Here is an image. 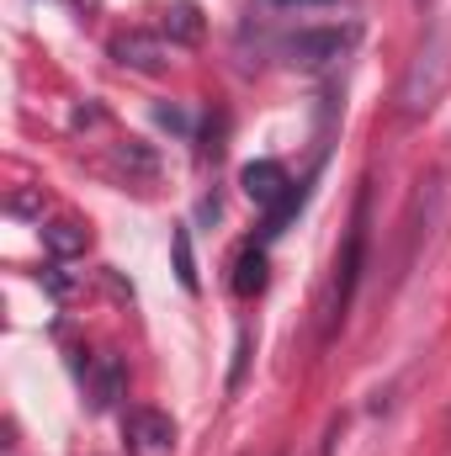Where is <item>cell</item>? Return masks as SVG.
<instances>
[{
	"label": "cell",
	"mask_w": 451,
	"mask_h": 456,
	"mask_svg": "<svg viewBox=\"0 0 451 456\" xmlns=\"http://www.w3.org/2000/svg\"><path fill=\"white\" fill-rule=\"evenodd\" d=\"M361 255H366V197L356 208V224L345 233V249H340V265H335V287H330V330L345 324V308L356 297V281H361Z\"/></svg>",
	"instance_id": "1"
},
{
	"label": "cell",
	"mask_w": 451,
	"mask_h": 456,
	"mask_svg": "<svg viewBox=\"0 0 451 456\" xmlns=\"http://www.w3.org/2000/svg\"><path fill=\"white\" fill-rule=\"evenodd\" d=\"M350 43H356V27H308V32H292L282 43V53H287V64L324 69V64H335Z\"/></svg>",
	"instance_id": "2"
},
{
	"label": "cell",
	"mask_w": 451,
	"mask_h": 456,
	"mask_svg": "<svg viewBox=\"0 0 451 456\" xmlns=\"http://www.w3.org/2000/svg\"><path fill=\"white\" fill-rule=\"evenodd\" d=\"M122 441L133 456H170L176 452V419L165 409H127Z\"/></svg>",
	"instance_id": "3"
},
{
	"label": "cell",
	"mask_w": 451,
	"mask_h": 456,
	"mask_svg": "<svg viewBox=\"0 0 451 456\" xmlns=\"http://www.w3.org/2000/svg\"><path fill=\"white\" fill-rule=\"evenodd\" d=\"M86 393H91V409H96V414L117 409V398L127 393V366H122V355L102 350V355L86 361Z\"/></svg>",
	"instance_id": "4"
},
{
	"label": "cell",
	"mask_w": 451,
	"mask_h": 456,
	"mask_svg": "<svg viewBox=\"0 0 451 456\" xmlns=\"http://www.w3.org/2000/svg\"><path fill=\"white\" fill-rule=\"evenodd\" d=\"M239 186H244V197H250L260 213H271L276 202H287V191H292V175H287L276 159H250V165L239 170Z\"/></svg>",
	"instance_id": "5"
},
{
	"label": "cell",
	"mask_w": 451,
	"mask_h": 456,
	"mask_svg": "<svg viewBox=\"0 0 451 456\" xmlns=\"http://www.w3.org/2000/svg\"><path fill=\"white\" fill-rule=\"evenodd\" d=\"M112 53H117L122 69H138V75H160V69H165V43L149 37V32H127V37H117Z\"/></svg>",
	"instance_id": "6"
},
{
	"label": "cell",
	"mask_w": 451,
	"mask_h": 456,
	"mask_svg": "<svg viewBox=\"0 0 451 456\" xmlns=\"http://www.w3.org/2000/svg\"><path fill=\"white\" fill-rule=\"evenodd\" d=\"M86 244H91V228L75 224V218L43 224V249H48L53 260H75V255H86Z\"/></svg>",
	"instance_id": "7"
},
{
	"label": "cell",
	"mask_w": 451,
	"mask_h": 456,
	"mask_svg": "<svg viewBox=\"0 0 451 456\" xmlns=\"http://www.w3.org/2000/svg\"><path fill=\"white\" fill-rule=\"evenodd\" d=\"M160 32H165L170 43H197V37H202V11H197V0H176V5H165Z\"/></svg>",
	"instance_id": "8"
},
{
	"label": "cell",
	"mask_w": 451,
	"mask_h": 456,
	"mask_svg": "<svg viewBox=\"0 0 451 456\" xmlns=\"http://www.w3.org/2000/svg\"><path fill=\"white\" fill-rule=\"evenodd\" d=\"M266 287V249L260 244H244L239 249V265H234V292L239 297H255Z\"/></svg>",
	"instance_id": "9"
},
{
	"label": "cell",
	"mask_w": 451,
	"mask_h": 456,
	"mask_svg": "<svg viewBox=\"0 0 451 456\" xmlns=\"http://www.w3.org/2000/svg\"><path fill=\"white\" fill-rule=\"evenodd\" d=\"M170 249H176V281H181L186 292H197L202 281H197V255H192V228H176V233H170Z\"/></svg>",
	"instance_id": "10"
},
{
	"label": "cell",
	"mask_w": 451,
	"mask_h": 456,
	"mask_svg": "<svg viewBox=\"0 0 451 456\" xmlns=\"http://www.w3.org/2000/svg\"><path fill=\"white\" fill-rule=\"evenodd\" d=\"M11 213H21V218H32V213H43V202H37L32 191H11Z\"/></svg>",
	"instance_id": "11"
},
{
	"label": "cell",
	"mask_w": 451,
	"mask_h": 456,
	"mask_svg": "<svg viewBox=\"0 0 451 456\" xmlns=\"http://www.w3.org/2000/svg\"><path fill=\"white\" fill-rule=\"evenodd\" d=\"M154 117H160L165 127H176V133H186V127H192V122H186V117L176 112V107H160V112H154Z\"/></svg>",
	"instance_id": "12"
},
{
	"label": "cell",
	"mask_w": 451,
	"mask_h": 456,
	"mask_svg": "<svg viewBox=\"0 0 451 456\" xmlns=\"http://www.w3.org/2000/svg\"><path fill=\"white\" fill-rule=\"evenodd\" d=\"M43 281H48V292H53V297H64V292H70V276H64V271H59V265H53V271H48V276H43Z\"/></svg>",
	"instance_id": "13"
},
{
	"label": "cell",
	"mask_w": 451,
	"mask_h": 456,
	"mask_svg": "<svg viewBox=\"0 0 451 456\" xmlns=\"http://www.w3.org/2000/svg\"><path fill=\"white\" fill-rule=\"evenodd\" d=\"M266 5H282V11H308V5H335V0H266Z\"/></svg>",
	"instance_id": "14"
}]
</instances>
